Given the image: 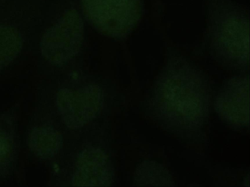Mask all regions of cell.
Here are the masks:
<instances>
[{
    "mask_svg": "<svg viewBox=\"0 0 250 187\" xmlns=\"http://www.w3.org/2000/svg\"><path fill=\"white\" fill-rule=\"evenodd\" d=\"M89 23L102 35L114 39L126 38L140 22L142 0H82Z\"/></svg>",
    "mask_w": 250,
    "mask_h": 187,
    "instance_id": "obj_3",
    "label": "cell"
},
{
    "mask_svg": "<svg viewBox=\"0 0 250 187\" xmlns=\"http://www.w3.org/2000/svg\"><path fill=\"white\" fill-rule=\"evenodd\" d=\"M114 182L113 165L102 148L88 146L80 151L71 177L73 187H106L113 185Z\"/></svg>",
    "mask_w": 250,
    "mask_h": 187,
    "instance_id": "obj_7",
    "label": "cell"
},
{
    "mask_svg": "<svg viewBox=\"0 0 250 187\" xmlns=\"http://www.w3.org/2000/svg\"><path fill=\"white\" fill-rule=\"evenodd\" d=\"M23 42L22 35L17 28L0 25V71L20 55Z\"/></svg>",
    "mask_w": 250,
    "mask_h": 187,
    "instance_id": "obj_11",
    "label": "cell"
},
{
    "mask_svg": "<svg viewBox=\"0 0 250 187\" xmlns=\"http://www.w3.org/2000/svg\"><path fill=\"white\" fill-rule=\"evenodd\" d=\"M103 102V90L97 83L61 89L55 100L61 119L71 130H78L90 124L99 115Z\"/></svg>",
    "mask_w": 250,
    "mask_h": 187,
    "instance_id": "obj_5",
    "label": "cell"
},
{
    "mask_svg": "<svg viewBox=\"0 0 250 187\" xmlns=\"http://www.w3.org/2000/svg\"><path fill=\"white\" fill-rule=\"evenodd\" d=\"M18 155L15 123L10 115L0 114V180L12 170Z\"/></svg>",
    "mask_w": 250,
    "mask_h": 187,
    "instance_id": "obj_8",
    "label": "cell"
},
{
    "mask_svg": "<svg viewBox=\"0 0 250 187\" xmlns=\"http://www.w3.org/2000/svg\"><path fill=\"white\" fill-rule=\"evenodd\" d=\"M175 180L169 171L159 162L144 160L134 172L133 186L135 187H174Z\"/></svg>",
    "mask_w": 250,
    "mask_h": 187,
    "instance_id": "obj_10",
    "label": "cell"
},
{
    "mask_svg": "<svg viewBox=\"0 0 250 187\" xmlns=\"http://www.w3.org/2000/svg\"><path fill=\"white\" fill-rule=\"evenodd\" d=\"M28 146L32 153L43 160L55 157L62 146V134L51 126L34 127L28 135Z\"/></svg>",
    "mask_w": 250,
    "mask_h": 187,
    "instance_id": "obj_9",
    "label": "cell"
},
{
    "mask_svg": "<svg viewBox=\"0 0 250 187\" xmlns=\"http://www.w3.org/2000/svg\"><path fill=\"white\" fill-rule=\"evenodd\" d=\"M84 23L76 9L64 12L40 40L42 56L49 64L62 66L75 58L84 40Z\"/></svg>",
    "mask_w": 250,
    "mask_h": 187,
    "instance_id": "obj_4",
    "label": "cell"
},
{
    "mask_svg": "<svg viewBox=\"0 0 250 187\" xmlns=\"http://www.w3.org/2000/svg\"><path fill=\"white\" fill-rule=\"evenodd\" d=\"M213 99L207 76L183 56H168L145 101L147 116L164 131L188 143L206 134Z\"/></svg>",
    "mask_w": 250,
    "mask_h": 187,
    "instance_id": "obj_1",
    "label": "cell"
},
{
    "mask_svg": "<svg viewBox=\"0 0 250 187\" xmlns=\"http://www.w3.org/2000/svg\"><path fill=\"white\" fill-rule=\"evenodd\" d=\"M208 15V35L215 59L230 70H247L250 59L247 12L232 0H211Z\"/></svg>",
    "mask_w": 250,
    "mask_h": 187,
    "instance_id": "obj_2",
    "label": "cell"
},
{
    "mask_svg": "<svg viewBox=\"0 0 250 187\" xmlns=\"http://www.w3.org/2000/svg\"><path fill=\"white\" fill-rule=\"evenodd\" d=\"M215 112L228 125L237 130L250 126V79L248 75L234 76L224 82L215 95Z\"/></svg>",
    "mask_w": 250,
    "mask_h": 187,
    "instance_id": "obj_6",
    "label": "cell"
}]
</instances>
